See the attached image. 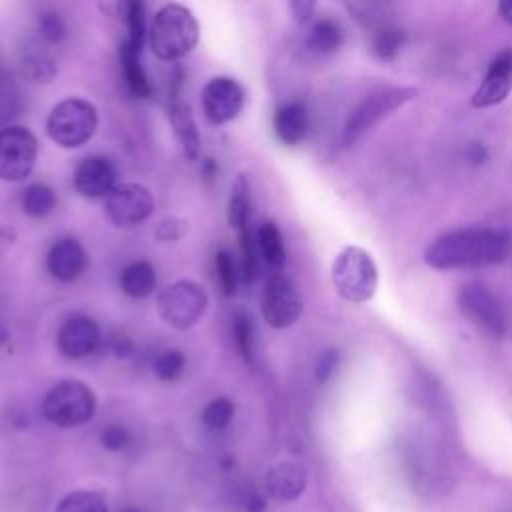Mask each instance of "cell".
Listing matches in <instances>:
<instances>
[{
	"mask_svg": "<svg viewBox=\"0 0 512 512\" xmlns=\"http://www.w3.org/2000/svg\"><path fill=\"white\" fill-rule=\"evenodd\" d=\"M512 252V238L496 228H458L436 238L424 258L432 268H480L506 260Z\"/></svg>",
	"mask_w": 512,
	"mask_h": 512,
	"instance_id": "cell-1",
	"label": "cell"
},
{
	"mask_svg": "<svg viewBox=\"0 0 512 512\" xmlns=\"http://www.w3.org/2000/svg\"><path fill=\"white\" fill-rule=\"evenodd\" d=\"M200 38V26L190 8L178 2L162 6L148 28V44L156 58L164 62L190 54Z\"/></svg>",
	"mask_w": 512,
	"mask_h": 512,
	"instance_id": "cell-2",
	"label": "cell"
},
{
	"mask_svg": "<svg viewBox=\"0 0 512 512\" xmlns=\"http://www.w3.org/2000/svg\"><path fill=\"white\" fill-rule=\"evenodd\" d=\"M332 284L344 300L368 302L378 288V268L370 252L360 246L342 248L332 262Z\"/></svg>",
	"mask_w": 512,
	"mask_h": 512,
	"instance_id": "cell-3",
	"label": "cell"
},
{
	"mask_svg": "<svg viewBox=\"0 0 512 512\" xmlns=\"http://www.w3.org/2000/svg\"><path fill=\"white\" fill-rule=\"evenodd\" d=\"M98 128V110L84 98H64L52 106L46 118V132L62 148L84 146Z\"/></svg>",
	"mask_w": 512,
	"mask_h": 512,
	"instance_id": "cell-4",
	"label": "cell"
},
{
	"mask_svg": "<svg viewBox=\"0 0 512 512\" xmlns=\"http://www.w3.org/2000/svg\"><path fill=\"white\" fill-rule=\"evenodd\" d=\"M42 412L54 426H82L96 412V396L92 388L80 380H60L46 392Z\"/></svg>",
	"mask_w": 512,
	"mask_h": 512,
	"instance_id": "cell-5",
	"label": "cell"
},
{
	"mask_svg": "<svg viewBox=\"0 0 512 512\" xmlns=\"http://www.w3.org/2000/svg\"><path fill=\"white\" fill-rule=\"evenodd\" d=\"M418 90L412 86H386L370 92L348 116L342 128V144H354L366 130L378 124L382 118L416 98Z\"/></svg>",
	"mask_w": 512,
	"mask_h": 512,
	"instance_id": "cell-6",
	"label": "cell"
},
{
	"mask_svg": "<svg viewBox=\"0 0 512 512\" xmlns=\"http://www.w3.org/2000/svg\"><path fill=\"white\" fill-rule=\"evenodd\" d=\"M156 304L164 324L176 330H188L204 316L208 296L200 284L192 280H176L162 288Z\"/></svg>",
	"mask_w": 512,
	"mask_h": 512,
	"instance_id": "cell-7",
	"label": "cell"
},
{
	"mask_svg": "<svg viewBox=\"0 0 512 512\" xmlns=\"http://www.w3.org/2000/svg\"><path fill=\"white\" fill-rule=\"evenodd\" d=\"M458 308L470 324L494 338H502L508 330V318L500 300L478 282L460 286Z\"/></svg>",
	"mask_w": 512,
	"mask_h": 512,
	"instance_id": "cell-8",
	"label": "cell"
},
{
	"mask_svg": "<svg viewBox=\"0 0 512 512\" xmlns=\"http://www.w3.org/2000/svg\"><path fill=\"white\" fill-rule=\"evenodd\" d=\"M38 158V140L26 126L0 128V180L20 182Z\"/></svg>",
	"mask_w": 512,
	"mask_h": 512,
	"instance_id": "cell-9",
	"label": "cell"
},
{
	"mask_svg": "<svg viewBox=\"0 0 512 512\" xmlns=\"http://www.w3.org/2000/svg\"><path fill=\"white\" fill-rule=\"evenodd\" d=\"M260 310L268 326L288 328L294 322H298L304 310V300L300 290L288 276L274 272L272 276H268L266 286L262 290Z\"/></svg>",
	"mask_w": 512,
	"mask_h": 512,
	"instance_id": "cell-10",
	"label": "cell"
},
{
	"mask_svg": "<svg viewBox=\"0 0 512 512\" xmlns=\"http://www.w3.org/2000/svg\"><path fill=\"white\" fill-rule=\"evenodd\" d=\"M104 210L114 226L132 228L152 216L154 196L144 184L138 182L116 184V188L106 196Z\"/></svg>",
	"mask_w": 512,
	"mask_h": 512,
	"instance_id": "cell-11",
	"label": "cell"
},
{
	"mask_svg": "<svg viewBox=\"0 0 512 512\" xmlns=\"http://www.w3.org/2000/svg\"><path fill=\"white\" fill-rule=\"evenodd\" d=\"M202 112L214 126L234 120L244 106V88L230 76L210 78L202 88Z\"/></svg>",
	"mask_w": 512,
	"mask_h": 512,
	"instance_id": "cell-12",
	"label": "cell"
},
{
	"mask_svg": "<svg viewBox=\"0 0 512 512\" xmlns=\"http://www.w3.org/2000/svg\"><path fill=\"white\" fill-rule=\"evenodd\" d=\"M56 344L66 358H86L100 344V328L90 316L74 314L62 322L56 334Z\"/></svg>",
	"mask_w": 512,
	"mask_h": 512,
	"instance_id": "cell-13",
	"label": "cell"
},
{
	"mask_svg": "<svg viewBox=\"0 0 512 512\" xmlns=\"http://www.w3.org/2000/svg\"><path fill=\"white\" fill-rule=\"evenodd\" d=\"M74 188L84 198H104L116 188V168L100 154L80 160L74 172Z\"/></svg>",
	"mask_w": 512,
	"mask_h": 512,
	"instance_id": "cell-14",
	"label": "cell"
},
{
	"mask_svg": "<svg viewBox=\"0 0 512 512\" xmlns=\"http://www.w3.org/2000/svg\"><path fill=\"white\" fill-rule=\"evenodd\" d=\"M512 90V50H504L492 58L484 80L472 94L474 108L496 106L506 100Z\"/></svg>",
	"mask_w": 512,
	"mask_h": 512,
	"instance_id": "cell-15",
	"label": "cell"
},
{
	"mask_svg": "<svg viewBox=\"0 0 512 512\" xmlns=\"http://www.w3.org/2000/svg\"><path fill=\"white\" fill-rule=\"evenodd\" d=\"M88 266V254L74 238H62L52 244L46 254V268L58 282H74L84 274Z\"/></svg>",
	"mask_w": 512,
	"mask_h": 512,
	"instance_id": "cell-16",
	"label": "cell"
},
{
	"mask_svg": "<svg viewBox=\"0 0 512 512\" xmlns=\"http://www.w3.org/2000/svg\"><path fill=\"white\" fill-rule=\"evenodd\" d=\"M306 486V470L298 462H278L274 464L264 478V490L268 496L280 502L294 500L302 494Z\"/></svg>",
	"mask_w": 512,
	"mask_h": 512,
	"instance_id": "cell-17",
	"label": "cell"
},
{
	"mask_svg": "<svg viewBox=\"0 0 512 512\" xmlns=\"http://www.w3.org/2000/svg\"><path fill=\"white\" fill-rule=\"evenodd\" d=\"M310 128V116L302 102H286L274 114V132L286 146L300 144Z\"/></svg>",
	"mask_w": 512,
	"mask_h": 512,
	"instance_id": "cell-18",
	"label": "cell"
},
{
	"mask_svg": "<svg viewBox=\"0 0 512 512\" xmlns=\"http://www.w3.org/2000/svg\"><path fill=\"white\" fill-rule=\"evenodd\" d=\"M170 120H172V126H174V132L182 144V150L184 154L190 158V160H196L198 154H200V136H198V130H196V124H194V118L190 114V108L186 106V102L178 100V98H172V104H170Z\"/></svg>",
	"mask_w": 512,
	"mask_h": 512,
	"instance_id": "cell-19",
	"label": "cell"
},
{
	"mask_svg": "<svg viewBox=\"0 0 512 512\" xmlns=\"http://www.w3.org/2000/svg\"><path fill=\"white\" fill-rule=\"evenodd\" d=\"M156 288L154 266L146 260H136L122 268L120 290L130 298H146Z\"/></svg>",
	"mask_w": 512,
	"mask_h": 512,
	"instance_id": "cell-20",
	"label": "cell"
},
{
	"mask_svg": "<svg viewBox=\"0 0 512 512\" xmlns=\"http://www.w3.org/2000/svg\"><path fill=\"white\" fill-rule=\"evenodd\" d=\"M344 42L342 26L332 18H318L306 32V46L320 56L336 52Z\"/></svg>",
	"mask_w": 512,
	"mask_h": 512,
	"instance_id": "cell-21",
	"label": "cell"
},
{
	"mask_svg": "<svg viewBox=\"0 0 512 512\" xmlns=\"http://www.w3.org/2000/svg\"><path fill=\"white\" fill-rule=\"evenodd\" d=\"M256 248L262 256V260L274 268L280 270L286 262V248L282 240V232L272 220H264L256 230Z\"/></svg>",
	"mask_w": 512,
	"mask_h": 512,
	"instance_id": "cell-22",
	"label": "cell"
},
{
	"mask_svg": "<svg viewBox=\"0 0 512 512\" xmlns=\"http://www.w3.org/2000/svg\"><path fill=\"white\" fill-rule=\"evenodd\" d=\"M120 66H122V74H124L128 90L136 98L150 96L152 88H150L146 72H144V68L140 64V52L134 50L126 40L120 46Z\"/></svg>",
	"mask_w": 512,
	"mask_h": 512,
	"instance_id": "cell-23",
	"label": "cell"
},
{
	"mask_svg": "<svg viewBox=\"0 0 512 512\" xmlns=\"http://www.w3.org/2000/svg\"><path fill=\"white\" fill-rule=\"evenodd\" d=\"M228 224L238 230V234L246 228H250V188L244 174H238L226 208Z\"/></svg>",
	"mask_w": 512,
	"mask_h": 512,
	"instance_id": "cell-24",
	"label": "cell"
},
{
	"mask_svg": "<svg viewBox=\"0 0 512 512\" xmlns=\"http://www.w3.org/2000/svg\"><path fill=\"white\" fill-rule=\"evenodd\" d=\"M56 192L48 184H30L22 192V210L32 218H44L56 208Z\"/></svg>",
	"mask_w": 512,
	"mask_h": 512,
	"instance_id": "cell-25",
	"label": "cell"
},
{
	"mask_svg": "<svg viewBox=\"0 0 512 512\" xmlns=\"http://www.w3.org/2000/svg\"><path fill=\"white\" fill-rule=\"evenodd\" d=\"M56 512H108V506L100 492L76 490L58 502Z\"/></svg>",
	"mask_w": 512,
	"mask_h": 512,
	"instance_id": "cell-26",
	"label": "cell"
},
{
	"mask_svg": "<svg viewBox=\"0 0 512 512\" xmlns=\"http://www.w3.org/2000/svg\"><path fill=\"white\" fill-rule=\"evenodd\" d=\"M232 332H234L236 346H238L244 362L252 364L254 362V348H256L252 318L246 312H242V310L234 312V316H232Z\"/></svg>",
	"mask_w": 512,
	"mask_h": 512,
	"instance_id": "cell-27",
	"label": "cell"
},
{
	"mask_svg": "<svg viewBox=\"0 0 512 512\" xmlns=\"http://www.w3.org/2000/svg\"><path fill=\"white\" fill-rule=\"evenodd\" d=\"M186 368V356L178 348H168L162 350L154 362H152V372L156 374L158 380L162 382H174L182 376Z\"/></svg>",
	"mask_w": 512,
	"mask_h": 512,
	"instance_id": "cell-28",
	"label": "cell"
},
{
	"mask_svg": "<svg viewBox=\"0 0 512 512\" xmlns=\"http://www.w3.org/2000/svg\"><path fill=\"white\" fill-rule=\"evenodd\" d=\"M404 44V32L394 28V26H380L374 34V42H372V50L374 54L384 60V62H390L396 58V54L400 52Z\"/></svg>",
	"mask_w": 512,
	"mask_h": 512,
	"instance_id": "cell-29",
	"label": "cell"
},
{
	"mask_svg": "<svg viewBox=\"0 0 512 512\" xmlns=\"http://www.w3.org/2000/svg\"><path fill=\"white\" fill-rule=\"evenodd\" d=\"M126 24H128V38L126 42L134 50H142L144 38H146V14H144V4L140 0H130L126 2Z\"/></svg>",
	"mask_w": 512,
	"mask_h": 512,
	"instance_id": "cell-30",
	"label": "cell"
},
{
	"mask_svg": "<svg viewBox=\"0 0 512 512\" xmlns=\"http://www.w3.org/2000/svg\"><path fill=\"white\" fill-rule=\"evenodd\" d=\"M234 416V404L226 396H218L210 400L202 410V422L212 430H222L230 424Z\"/></svg>",
	"mask_w": 512,
	"mask_h": 512,
	"instance_id": "cell-31",
	"label": "cell"
},
{
	"mask_svg": "<svg viewBox=\"0 0 512 512\" xmlns=\"http://www.w3.org/2000/svg\"><path fill=\"white\" fill-rule=\"evenodd\" d=\"M214 266L224 296H232L236 292V268L232 256L226 250H218L214 254Z\"/></svg>",
	"mask_w": 512,
	"mask_h": 512,
	"instance_id": "cell-32",
	"label": "cell"
},
{
	"mask_svg": "<svg viewBox=\"0 0 512 512\" xmlns=\"http://www.w3.org/2000/svg\"><path fill=\"white\" fill-rule=\"evenodd\" d=\"M240 250H242V274L248 282L256 278L258 270V258H256V238L252 236V230L246 228L240 232Z\"/></svg>",
	"mask_w": 512,
	"mask_h": 512,
	"instance_id": "cell-33",
	"label": "cell"
},
{
	"mask_svg": "<svg viewBox=\"0 0 512 512\" xmlns=\"http://www.w3.org/2000/svg\"><path fill=\"white\" fill-rule=\"evenodd\" d=\"M38 26H40V34L50 42H58L66 36V26H64L62 18L56 12L40 14Z\"/></svg>",
	"mask_w": 512,
	"mask_h": 512,
	"instance_id": "cell-34",
	"label": "cell"
},
{
	"mask_svg": "<svg viewBox=\"0 0 512 512\" xmlns=\"http://www.w3.org/2000/svg\"><path fill=\"white\" fill-rule=\"evenodd\" d=\"M100 442H102L104 448H108L112 452H118V450H124L130 444V432L124 426L112 424V426L102 430Z\"/></svg>",
	"mask_w": 512,
	"mask_h": 512,
	"instance_id": "cell-35",
	"label": "cell"
},
{
	"mask_svg": "<svg viewBox=\"0 0 512 512\" xmlns=\"http://www.w3.org/2000/svg\"><path fill=\"white\" fill-rule=\"evenodd\" d=\"M338 360H340L338 350H334V348L324 350V352L320 354L318 362H316V380H318V382H326V380L334 374V370H336V366H338Z\"/></svg>",
	"mask_w": 512,
	"mask_h": 512,
	"instance_id": "cell-36",
	"label": "cell"
},
{
	"mask_svg": "<svg viewBox=\"0 0 512 512\" xmlns=\"http://www.w3.org/2000/svg\"><path fill=\"white\" fill-rule=\"evenodd\" d=\"M182 224H184V222H182V220H176V218L162 220V222H158L154 234H156V238L162 240V242L178 240V238L182 236V232H184V226H182Z\"/></svg>",
	"mask_w": 512,
	"mask_h": 512,
	"instance_id": "cell-37",
	"label": "cell"
},
{
	"mask_svg": "<svg viewBox=\"0 0 512 512\" xmlns=\"http://www.w3.org/2000/svg\"><path fill=\"white\" fill-rule=\"evenodd\" d=\"M240 504L246 512H264L266 500L258 490H244L240 496Z\"/></svg>",
	"mask_w": 512,
	"mask_h": 512,
	"instance_id": "cell-38",
	"label": "cell"
},
{
	"mask_svg": "<svg viewBox=\"0 0 512 512\" xmlns=\"http://www.w3.org/2000/svg\"><path fill=\"white\" fill-rule=\"evenodd\" d=\"M290 10H292L294 18H296L300 24H304V22H308V20L312 18L314 2H300V0H296V2H290Z\"/></svg>",
	"mask_w": 512,
	"mask_h": 512,
	"instance_id": "cell-39",
	"label": "cell"
},
{
	"mask_svg": "<svg viewBox=\"0 0 512 512\" xmlns=\"http://www.w3.org/2000/svg\"><path fill=\"white\" fill-rule=\"evenodd\" d=\"M10 78L4 74L0 66V116L4 114L6 108H10Z\"/></svg>",
	"mask_w": 512,
	"mask_h": 512,
	"instance_id": "cell-40",
	"label": "cell"
},
{
	"mask_svg": "<svg viewBox=\"0 0 512 512\" xmlns=\"http://www.w3.org/2000/svg\"><path fill=\"white\" fill-rule=\"evenodd\" d=\"M468 158H470L474 164L484 162V158H486V150H484V146H482V144H472V146L468 148Z\"/></svg>",
	"mask_w": 512,
	"mask_h": 512,
	"instance_id": "cell-41",
	"label": "cell"
},
{
	"mask_svg": "<svg viewBox=\"0 0 512 512\" xmlns=\"http://www.w3.org/2000/svg\"><path fill=\"white\" fill-rule=\"evenodd\" d=\"M498 12H500V16H502L506 22L512 24V0H502V2L498 4Z\"/></svg>",
	"mask_w": 512,
	"mask_h": 512,
	"instance_id": "cell-42",
	"label": "cell"
},
{
	"mask_svg": "<svg viewBox=\"0 0 512 512\" xmlns=\"http://www.w3.org/2000/svg\"><path fill=\"white\" fill-rule=\"evenodd\" d=\"M122 512H142V508H138V506H128V508H124Z\"/></svg>",
	"mask_w": 512,
	"mask_h": 512,
	"instance_id": "cell-43",
	"label": "cell"
}]
</instances>
